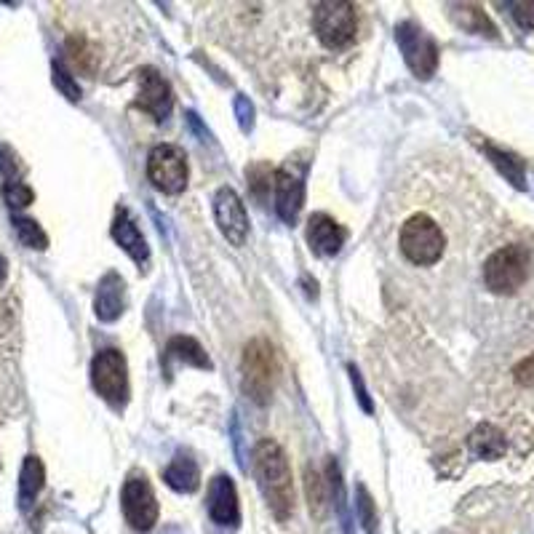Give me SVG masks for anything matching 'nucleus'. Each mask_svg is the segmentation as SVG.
I'll list each match as a JSON object with an SVG mask.
<instances>
[{"label": "nucleus", "instance_id": "f257e3e1", "mask_svg": "<svg viewBox=\"0 0 534 534\" xmlns=\"http://www.w3.org/2000/svg\"><path fill=\"white\" fill-rule=\"evenodd\" d=\"M254 468H257L259 486L265 494L267 505L278 521L292 518L294 513V478L289 468V457L276 441H259L254 449Z\"/></svg>", "mask_w": 534, "mask_h": 534}, {"label": "nucleus", "instance_id": "f03ea898", "mask_svg": "<svg viewBox=\"0 0 534 534\" xmlns=\"http://www.w3.org/2000/svg\"><path fill=\"white\" fill-rule=\"evenodd\" d=\"M534 273V254L526 243H505L486 257L484 286L497 297H516Z\"/></svg>", "mask_w": 534, "mask_h": 534}, {"label": "nucleus", "instance_id": "7ed1b4c3", "mask_svg": "<svg viewBox=\"0 0 534 534\" xmlns=\"http://www.w3.org/2000/svg\"><path fill=\"white\" fill-rule=\"evenodd\" d=\"M401 251L404 257L417 267H430L441 262L446 251V233L441 230L436 219L428 214H414L412 219H406V225L401 227Z\"/></svg>", "mask_w": 534, "mask_h": 534}, {"label": "nucleus", "instance_id": "20e7f679", "mask_svg": "<svg viewBox=\"0 0 534 534\" xmlns=\"http://www.w3.org/2000/svg\"><path fill=\"white\" fill-rule=\"evenodd\" d=\"M276 353L273 345L262 337L251 340L243 350V393L254 404H267L273 396V382H276Z\"/></svg>", "mask_w": 534, "mask_h": 534}, {"label": "nucleus", "instance_id": "39448f33", "mask_svg": "<svg viewBox=\"0 0 534 534\" xmlns=\"http://www.w3.org/2000/svg\"><path fill=\"white\" fill-rule=\"evenodd\" d=\"M313 27L318 41L329 49H345L356 41L358 17L356 6L345 0H324L313 6Z\"/></svg>", "mask_w": 534, "mask_h": 534}, {"label": "nucleus", "instance_id": "423d86ee", "mask_svg": "<svg viewBox=\"0 0 534 534\" xmlns=\"http://www.w3.org/2000/svg\"><path fill=\"white\" fill-rule=\"evenodd\" d=\"M91 382L105 401L113 406L126 404L129 396V366L121 350H102L91 361Z\"/></svg>", "mask_w": 534, "mask_h": 534}, {"label": "nucleus", "instance_id": "0eeeda50", "mask_svg": "<svg viewBox=\"0 0 534 534\" xmlns=\"http://www.w3.org/2000/svg\"><path fill=\"white\" fill-rule=\"evenodd\" d=\"M123 516H126V524L137 532H150L155 524H158V500H155V492L150 481H147L145 473H131L123 484L121 494Z\"/></svg>", "mask_w": 534, "mask_h": 534}, {"label": "nucleus", "instance_id": "6e6552de", "mask_svg": "<svg viewBox=\"0 0 534 534\" xmlns=\"http://www.w3.org/2000/svg\"><path fill=\"white\" fill-rule=\"evenodd\" d=\"M147 177L158 190L177 195L187 185V155L177 145H158L147 155Z\"/></svg>", "mask_w": 534, "mask_h": 534}, {"label": "nucleus", "instance_id": "1a4fd4ad", "mask_svg": "<svg viewBox=\"0 0 534 534\" xmlns=\"http://www.w3.org/2000/svg\"><path fill=\"white\" fill-rule=\"evenodd\" d=\"M396 41L401 46V51H404L406 65L412 67V73L417 78H430L438 65L436 43L430 41L420 27L409 25V22L396 27Z\"/></svg>", "mask_w": 534, "mask_h": 534}, {"label": "nucleus", "instance_id": "9d476101", "mask_svg": "<svg viewBox=\"0 0 534 534\" xmlns=\"http://www.w3.org/2000/svg\"><path fill=\"white\" fill-rule=\"evenodd\" d=\"M214 217L227 241L233 246H241L249 233V214L243 206L241 195L235 193L233 187H219V193L214 195Z\"/></svg>", "mask_w": 534, "mask_h": 534}, {"label": "nucleus", "instance_id": "9b49d317", "mask_svg": "<svg viewBox=\"0 0 534 534\" xmlns=\"http://www.w3.org/2000/svg\"><path fill=\"white\" fill-rule=\"evenodd\" d=\"M137 107H142L145 113H150L155 121H166L174 107V94L171 86L166 83L158 70L145 67L139 70V94H137Z\"/></svg>", "mask_w": 534, "mask_h": 534}, {"label": "nucleus", "instance_id": "f8f14e48", "mask_svg": "<svg viewBox=\"0 0 534 534\" xmlns=\"http://www.w3.org/2000/svg\"><path fill=\"white\" fill-rule=\"evenodd\" d=\"M305 203V185H302L300 174L289 169L276 171V211L284 222H297Z\"/></svg>", "mask_w": 534, "mask_h": 534}, {"label": "nucleus", "instance_id": "ddd939ff", "mask_svg": "<svg viewBox=\"0 0 534 534\" xmlns=\"http://www.w3.org/2000/svg\"><path fill=\"white\" fill-rule=\"evenodd\" d=\"M113 238L115 243H118V246L137 262V265H147L150 249H147L145 235H142V230H139L137 222H134V217H131L126 206H121V209L115 211Z\"/></svg>", "mask_w": 534, "mask_h": 534}, {"label": "nucleus", "instance_id": "4468645a", "mask_svg": "<svg viewBox=\"0 0 534 534\" xmlns=\"http://www.w3.org/2000/svg\"><path fill=\"white\" fill-rule=\"evenodd\" d=\"M209 516L217 524H238L241 508H238V492L230 476H217L209 484Z\"/></svg>", "mask_w": 534, "mask_h": 534}, {"label": "nucleus", "instance_id": "2eb2a0df", "mask_svg": "<svg viewBox=\"0 0 534 534\" xmlns=\"http://www.w3.org/2000/svg\"><path fill=\"white\" fill-rule=\"evenodd\" d=\"M308 243L321 257H334L345 243V230L329 214H313L308 222Z\"/></svg>", "mask_w": 534, "mask_h": 534}, {"label": "nucleus", "instance_id": "dca6fc26", "mask_svg": "<svg viewBox=\"0 0 534 534\" xmlns=\"http://www.w3.org/2000/svg\"><path fill=\"white\" fill-rule=\"evenodd\" d=\"M123 297H126L123 278L118 276V273H107V276L99 281L97 300H94V313H97L99 321L113 324L115 318H121Z\"/></svg>", "mask_w": 534, "mask_h": 534}, {"label": "nucleus", "instance_id": "f3484780", "mask_svg": "<svg viewBox=\"0 0 534 534\" xmlns=\"http://www.w3.org/2000/svg\"><path fill=\"white\" fill-rule=\"evenodd\" d=\"M163 481H166L174 492L190 494L201 486V470H198V465H195L190 454H177V457L169 462V468L163 470Z\"/></svg>", "mask_w": 534, "mask_h": 534}, {"label": "nucleus", "instance_id": "a211bd4d", "mask_svg": "<svg viewBox=\"0 0 534 534\" xmlns=\"http://www.w3.org/2000/svg\"><path fill=\"white\" fill-rule=\"evenodd\" d=\"M43 481H46V470H43V462L30 454L22 465V481H19V500H22V508L33 505L35 497L41 494Z\"/></svg>", "mask_w": 534, "mask_h": 534}, {"label": "nucleus", "instance_id": "6ab92c4d", "mask_svg": "<svg viewBox=\"0 0 534 534\" xmlns=\"http://www.w3.org/2000/svg\"><path fill=\"white\" fill-rule=\"evenodd\" d=\"M166 358H177L182 364L198 366V369H211L206 350L193 337H171L169 345H166Z\"/></svg>", "mask_w": 534, "mask_h": 534}, {"label": "nucleus", "instance_id": "aec40b11", "mask_svg": "<svg viewBox=\"0 0 534 534\" xmlns=\"http://www.w3.org/2000/svg\"><path fill=\"white\" fill-rule=\"evenodd\" d=\"M470 449L478 454V457H484V460H492V457H500L505 444H502V433L492 425H481L476 428V433L470 436Z\"/></svg>", "mask_w": 534, "mask_h": 534}, {"label": "nucleus", "instance_id": "412c9836", "mask_svg": "<svg viewBox=\"0 0 534 534\" xmlns=\"http://www.w3.org/2000/svg\"><path fill=\"white\" fill-rule=\"evenodd\" d=\"M305 492H308V502H310V513L316 518H324L326 513V502H329V497H326V481L321 478V473H318L316 468H305Z\"/></svg>", "mask_w": 534, "mask_h": 534}, {"label": "nucleus", "instance_id": "4be33fe9", "mask_svg": "<svg viewBox=\"0 0 534 534\" xmlns=\"http://www.w3.org/2000/svg\"><path fill=\"white\" fill-rule=\"evenodd\" d=\"M14 227H17L19 241L25 243L27 249L43 251L49 246V235L43 233V227L30 217H14Z\"/></svg>", "mask_w": 534, "mask_h": 534}, {"label": "nucleus", "instance_id": "5701e85b", "mask_svg": "<svg viewBox=\"0 0 534 534\" xmlns=\"http://www.w3.org/2000/svg\"><path fill=\"white\" fill-rule=\"evenodd\" d=\"M246 177H249L251 193L257 195L259 201H265L270 195V187H276V171L270 169L267 163H254L251 169H246Z\"/></svg>", "mask_w": 534, "mask_h": 534}, {"label": "nucleus", "instance_id": "b1692460", "mask_svg": "<svg viewBox=\"0 0 534 534\" xmlns=\"http://www.w3.org/2000/svg\"><path fill=\"white\" fill-rule=\"evenodd\" d=\"M356 513H358L361 526H364V532L377 534V510H374V500H372V494L366 492V486H358Z\"/></svg>", "mask_w": 534, "mask_h": 534}, {"label": "nucleus", "instance_id": "393cba45", "mask_svg": "<svg viewBox=\"0 0 534 534\" xmlns=\"http://www.w3.org/2000/svg\"><path fill=\"white\" fill-rule=\"evenodd\" d=\"M3 198H6L11 209H25V206H30L35 201V193L25 182L14 179V182H6V187H3Z\"/></svg>", "mask_w": 534, "mask_h": 534}, {"label": "nucleus", "instance_id": "a878e982", "mask_svg": "<svg viewBox=\"0 0 534 534\" xmlns=\"http://www.w3.org/2000/svg\"><path fill=\"white\" fill-rule=\"evenodd\" d=\"M54 86H57L70 102H78V99H81V86H78L73 73H70L62 62H54Z\"/></svg>", "mask_w": 534, "mask_h": 534}, {"label": "nucleus", "instance_id": "bb28decb", "mask_svg": "<svg viewBox=\"0 0 534 534\" xmlns=\"http://www.w3.org/2000/svg\"><path fill=\"white\" fill-rule=\"evenodd\" d=\"M235 115H238V123H241V131L254 129V107L246 97L235 99Z\"/></svg>", "mask_w": 534, "mask_h": 534}, {"label": "nucleus", "instance_id": "cd10ccee", "mask_svg": "<svg viewBox=\"0 0 534 534\" xmlns=\"http://www.w3.org/2000/svg\"><path fill=\"white\" fill-rule=\"evenodd\" d=\"M513 17L524 30H534V3H513Z\"/></svg>", "mask_w": 534, "mask_h": 534}, {"label": "nucleus", "instance_id": "c85d7f7f", "mask_svg": "<svg viewBox=\"0 0 534 534\" xmlns=\"http://www.w3.org/2000/svg\"><path fill=\"white\" fill-rule=\"evenodd\" d=\"M350 380H353V388H356V396L358 401H361V406H364V412H372V398L366 393L364 380H361V374L356 372V366H350Z\"/></svg>", "mask_w": 534, "mask_h": 534}, {"label": "nucleus", "instance_id": "c756f323", "mask_svg": "<svg viewBox=\"0 0 534 534\" xmlns=\"http://www.w3.org/2000/svg\"><path fill=\"white\" fill-rule=\"evenodd\" d=\"M14 161H17V158L11 155L9 147H0V171L6 174V179H9V182H14V174L19 171V166Z\"/></svg>", "mask_w": 534, "mask_h": 534}, {"label": "nucleus", "instance_id": "7c9ffc66", "mask_svg": "<svg viewBox=\"0 0 534 534\" xmlns=\"http://www.w3.org/2000/svg\"><path fill=\"white\" fill-rule=\"evenodd\" d=\"M6 267H9V265H6V259L0 257V284L6 281Z\"/></svg>", "mask_w": 534, "mask_h": 534}]
</instances>
